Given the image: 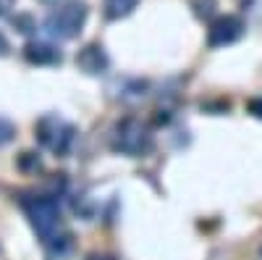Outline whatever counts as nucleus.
Here are the masks:
<instances>
[{"label":"nucleus","instance_id":"nucleus-1","mask_svg":"<svg viewBox=\"0 0 262 260\" xmlns=\"http://www.w3.org/2000/svg\"><path fill=\"white\" fill-rule=\"evenodd\" d=\"M18 205L29 218L32 229L37 231L42 245L63 234V215L55 197H48V194H21Z\"/></svg>","mask_w":262,"mask_h":260},{"label":"nucleus","instance_id":"nucleus-2","mask_svg":"<svg viewBox=\"0 0 262 260\" xmlns=\"http://www.w3.org/2000/svg\"><path fill=\"white\" fill-rule=\"evenodd\" d=\"M107 145H111L113 153H121V155H128V158H142L152 147V134L139 118L128 116V118H121L111 129Z\"/></svg>","mask_w":262,"mask_h":260},{"label":"nucleus","instance_id":"nucleus-3","mask_svg":"<svg viewBox=\"0 0 262 260\" xmlns=\"http://www.w3.org/2000/svg\"><path fill=\"white\" fill-rule=\"evenodd\" d=\"M90 8L84 0H63L60 6H55L48 18H45V32L55 39H74L81 34Z\"/></svg>","mask_w":262,"mask_h":260},{"label":"nucleus","instance_id":"nucleus-4","mask_svg":"<svg viewBox=\"0 0 262 260\" xmlns=\"http://www.w3.org/2000/svg\"><path fill=\"white\" fill-rule=\"evenodd\" d=\"M34 137L53 155H69V150L74 147L76 139V126L58 113H48L34 124Z\"/></svg>","mask_w":262,"mask_h":260},{"label":"nucleus","instance_id":"nucleus-5","mask_svg":"<svg viewBox=\"0 0 262 260\" xmlns=\"http://www.w3.org/2000/svg\"><path fill=\"white\" fill-rule=\"evenodd\" d=\"M244 29L247 24L238 16L233 13H226V16H217L210 29H207V45L210 48H226V45H233L244 37Z\"/></svg>","mask_w":262,"mask_h":260},{"label":"nucleus","instance_id":"nucleus-6","mask_svg":"<svg viewBox=\"0 0 262 260\" xmlns=\"http://www.w3.org/2000/svg\"><path fill=\"white\" fill-rule=\"evenodd\" d=\"M76 66H79L84 74L97 76V74H105V71H107V66H111V58H107V53H105V48L100 45V42H90L86 48H81V50L76 53Z\"/></svg>","mask_w":262,"mask_h":260},{"label":"nucleus","instance_id":"nucleus-7","mask_svg":"<svg viewBox=\"0 0 262 260\" xmlns=\"http://www.w3.org/2000/svg\"><path fill=\"white\" fill-rule=\"evenodd\" d=\"M24 58L32 63V66H55V63L63 61L60 50L50 42H39V39H32L24 45Z\"/></svg>","mask_w":262,"mask_h":260},{"label":"nucleus","instance_id":"nucleus-8","mask_svg":"<svg viewBox=\"0 0 262 260\" xmlns=\"http://www.w3.org/2000/svg\"><path fill=\"white\" fill-rule=\"evenodd\" d=\"M42 250H45V257L48 260H66V257H69V252H71V234L63 231L60 236H55V239L42 245Z\"/></svg>","mask_w":262,"mask_h":260},{"label":"nucleus","instance_id":"nucleus-9","mask_svg":"<svg viewBox=\"0 0 262 260\" xmlns=\"http://www.w3.org/2000/svg\"><path fill=\"white\" fill-rule=\"evenodd\" d=\"M137 3H139V0H102V8H105V16L107 18L116 21V18L128 16L131 11L137 8Z\"/></svg>","mask_w":262,"mask_h":260},{"label":"nucleus","instance_id":"nucleus-10","mask_svg":"<svg viewBox=\"0 0 262 260\" xmlns=\"http://www.w3.org/2000/svg\"><path fill=\"white\" fill-rule=\"evenodd\" d=\"M13 134H16V126H13L8 118H3V116H0V147H3V145H8V142L13 139Z\"/></svg>","mask_w":262,"mask_h":260},{"label":"nucleus","instance_id":"nucleus-11","mask_svg":"<svg viewBox=\"0 0 262 260\" xmlns=\"http://www.w3.org/2000/svg\"><path fill=\"white\" fill-rule=\"evenodd\" d=\"M18 166L24 168V171H39V158H37L34 153H21Z\"/></svg>","mask_w":262,"mask_h":260},{"label":"nucleus","instance_id":"nucleus-12","mask_svg":"<svg viewBox=\"0 0 262 260\" xmlns=\"http://www.w3.org/2000/svg\"><path fill=\"white\" fill-rule=\"evenodd\" d=\"M16 24L21 27L18 32H24V34H29L32 29H37V27L32 24V18H29V16H18V18H16Z\"/></svg>","mask_w":262,"mask_h":260},{"label":"nucleus","instance_id":"nucleus-13","mask_svg":"<svg viewBox=\"0 0 262 260\" xmlns=\"http://www.w3.org/2000/svg\"><path fill=\"white\" fill-rule=\"evenodd\" d=\"M247 108H249V113H252V116L262 118V97H254V100H249V103H247Z\"/></svg>","mask_w":262,"mask_h":260},{"label":"nucleus","instance_id":"nucleus-14","mask_svg":"<svg viewBox=\"0 0 262 260\" xmlns=\"http://www.w3.org/2000/svg\"><path fill=\"white\" fill-rule=\"evenodd\" d=\"M16 6V0H0V16H8Z\"/></svg>","mask_w":262,"mask_h":260},{"label":"nucleus","instance_id":"nucleus-15","mask_svg":"<svg viewBox=\"0 0 262 260\" xmlns=\"http://www.w3.org/2000/svg\"><path fill=\"white\" fill-rule=\"evenodd\" d=\"M84 260H116L113 255H105V252H92V255H86Z\"/></svg>","mask_w":262,"mask_h":260},{"label":"nucleus","instance_id":"nucleus-16","mask_svg":"<svg viewBox=\"0 0 262 260\" xmlns=\"http://www.w3.org/2000/svg\"><path fill=\"white\" fill-rule=\"evenodd\" d=\"M8 50H11V48H8V39H6L3 34H0V58L8 55Z\"/></svg>","mask_w":262,"mask_h":260},{"label":"nucleus","instance_id":"nucleus-17","mask_svg":"<svg viewBox=\"0 0 262 260\" xmlns=\"http://www.w3.org/2000/svg\"><path fill=\"white\" fill-rule=\"evenodd\" d=\"M42 3H53V0H42Z\"/></svg>","mask_w":262,"mask_h":260},{"label":"nucleus","instance_id":"nucleus-18","mask_svg":"<svg viewBox=\"0 0 262 260\" xmlns=\"http://www.w3.org/2000/svg\"><path fill=\"white\" fill-rule=\"evenodd\" d=\"M259 255H262V250H259Z\"/></svg>","mask_w":262,"mask_h":260}]
</instances>
